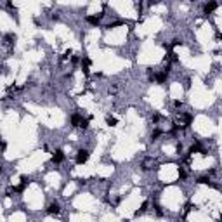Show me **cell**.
I'll list each match as a JSON object with an SVG mask.
<instances>
[{
    "instance_id": "obj_3",
    "label": "cell",
    "mask_w": 222,
    "mask_h": 222,
    "mask_svg": "<svg viewBox=\"0 0 222 222\" xmlns=\"http://www.w3.org/2000/svg\"><path fill=\"white\" fill-rule=\"evenodd\" d=\"M62 160H64V154H62V151H56V153H54V156H52V162L59 163V162H62Z\"/></svg>"
},
{
    "instance_id": "obj_2",
    "label": "cell",
    "mask_w": 222,
    "mask_h": 222,
    "mask_svg": "<svg viewBox=\"0 0 222 222\" xmlns=\"http://www.w3.org/2000/svg\"><path fill=\"white\" fill-rule=\"evenodd\" d=\"M215 9H217V2H213V0H212V2H208V4L205 5V12H207V14L213 12Z\"/></svg>"
},
{
    "instance_id": "obj_8",
    "label": "cell",
    "mask_w": 222,
    "mask_h": 222,
    "mask_svg": "<svg viewBox=\"0 0 222 222\" xmlns=\"http://www.w3.org/2000/svg\"><path fill=\"white\" fill-rule=\"evenodd\" d=\"M106 123H108L109 127H113V125H116V120L111 118V116H108V118H106Z\"/></svg>"
},
{
    "instance_id": "obj_5",
    "label": "cell",
    "mask_w": 222,
    "mask_h": 222,
    "mask_svg": "<svg viewBox=\"0 0 222 222\" xmlns=\"http://www.w3.org/2000/svg\"><path fill=\"white\" fill-rule=\"evenodd\" d=\"M87 21H88L90 25H99V17H96V16H88Z\"/></svg>"
},
{
    "instance_id": "obj_6",
    "label": "cell",
    "mask_w": 222,
    "mask_h": 222,
    "mask_svg": "<svg viewBox=\"0 0 222 222\" xmlns=\"http://www.w3.org/2000/svg\"><path fill=\"white\" fill-rule=\"evenodd\" d=\"M156 80H158L160 83H162V82H165V80H167V71H163V73H158V75H156Z\"/></svg>"
},
{
    "instance_id": "obj_4",
    "label": "cell",
    "mask_w": 222,
    "mask_h": 222,
    "mask_svg": "<svg viewBox=\"0 0 222 222\" xmlns=\"http://www.w3.org/2000/svg\"><path fill=\"white\" fill-rule=\"evenodd\" d=\"M82 120H83V118H82L80 115H73V116H71V123H73V125H76V127H80Z\"/></svg>"
},
{
    "instance_id": "obj_7",
    "label": "cell",
    "mask_w": 222,
    "mask_h": 222,
    "mask_svg": "<svg viewBox=\"0 0 222 222\" xmlns=\"http://www.w3.org/2000/svg\"><path fill=\"white\" fill-rule=\"evenodd\" d=\"M49 212H51V213H57V212H59V205H57V203H52V205L49 207Z\"/></svg>"
},
{
    "instance_id": "obj_1",
    "label": "cell",
    "mask_w": 222,
    "mask_h": 222,
    "mask_svg": "<svg viewBox=\"0 0 222 222\" xmlns=\"http://www.w3.org/2000/svg\"><path fill=\"white\" fill-rule=\"evenodd\" d=\"M87 160H88V151H87V149H80L78 154H76V163L82 165V163H85Z\"/></svg>"
}]
</instances>
